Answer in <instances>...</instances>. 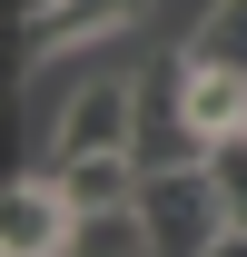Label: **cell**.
I'll return each mask as SVG.
<instances>
[{
    "label": "cell",
    "instance_id": "obj_1",
    "mask_svg": "<svg viewBox=\"0 0 247 257\" xmlns=\"http://www.w3.org/2000/svg\"><path fill=\"white\" fill-rule=\"evenodd\" d=\"M139 218H149V247L158 257H208L227 237V188L217 168H139Z\"/></svg>",
    "mask_w": 247,
    "mask_h": 257
},
{
    "label": "cell",
    "instance_id": "obj_2",
    "mask_svg": "<svg viewBox=\"0 0 247 257\" xmlns=\"http://www.w3.org/2000/svg\"><path fill=\"white\" fill-rule=\"evenodd\" d=\"M69 227H79V208L60 178H20L0 198V257H69Z\"/></svg>",
    "mask_w": 247,
    "mask_h": 257
},
{
    "label": "cell",
    "instance_id": "obj_3",
    "mask_svg": "<svg viewBox=\"0 0 247 257\" xmlns=\"http://www.w3.org/2000/svg\"><path fill=\"white\" fill-rule=\"evenodd\" d=\"M109 149H139V89L129 79H89L60 119V159H109Z\"/></svg>",
    "mask_w": 247,
    "mask_h": 257
},
{
    "label": "cell",
    "instance_id": "obj_4",
    "mask_svg": "<svg viewBox=\"0 0 247 257\" xmlns=\"http://www.w3.org/2000/svg\"><path fill=\"white\" fill-rule=\"evenodd\" d=\"M178 119L198 128L208 149H217V139H237V128H247V79H237V69H208V60H188V50H178Z\"/></svg>",
    "mask_w": 247,
    "mask_h": 257
},
{
    "label": "cell",
    "instance_id": "obj_5",
    "mask_svg": "<svg viewBox=\"0 0 247 257\" xmlns=\"http://www.w3.org/2000/svg\"><path fill=\"white\" fill-rule=\"evenodd\" d=\"M139 0H50V10H20V69L50 60L60 40H99L109 20H129Z\"/></svg>",
    "mask_w": 247,
    "mask_h": 257
},
{
    "label": "cell",
    "instance_id": "obj_6",
    "mask_svg": "<svg viewBox=\"0 0 247 257\" xmlns=\"http://www.w3.org/2000/svg\"><path fill=\"white\" fill-rule=\"evenodd\" d=\"M50 178L69 188V208H129V198H139V149H109V159H50Z\"/></svg>",
    "mask_w": 247,
    "mask_h": 257
},
{
    "label": "cell",
    "instance_id": "obj_7",
    "mask_svg": "<svg viewBox=\"0 0 247 257\" xmlns=\"http://www.w3.org/2000/svg\"><path fill=\"white\" fill-rule=\"evenodd\" d=\"M69 257H158V247H149V218H139V198H129V208H79Z\"/></svg>",
    "mask_w": 247,
    "mask_h": 257
},
{
    "label": "cell",
    "instance_id": "obj_8",
    "mask_svg": "<svg viewBox=\"0 0 247 257\" xmlns=\"http://www.w3.org/2000/svg\"><path fill=\"white\" fill-rule=\"evenodd\" d=\"M188 60H208V69H237V79H247V0H217L208 20H198V40H188Z\"/></svg>",
    "mask_w": 247,
    "mask_h": 257
},
{
    "label": "cell",
    "instance_id": "obj_9",
    "mask_svg": "<svg viewBox=\"0 0 247 257\" xmlns=\"http://www.w3.org/2000/svg\"><path fill=\"white\" fill-rule=\"evenodd\" d=\"M208 168H217V188H227V227H247V128H237V139H217Z\"/></svg>",
    "mask_w": 247,
    "mask_h": 257
},
{
    "label": "cell",
    "instance_id": "obj_10",
    "mask_svg": "<svg viewBox=\"0 0 247 257\" xmlns=\"http://www.w3.org/2000/svg\"><path fill=\"white\" fill-rule=\"evenodd\" d=\"M208 257H247V227H227V237H217V247Z\"/></svg>",
    "mask_w": 247,
    "mask_h": 257
},
{
    "label": "cell",
    "instance_id": "obj_11",
    "mask_svg": "<svg viewBox=\"0 0 247 257\" xmlns=\"http://www.w3.org/2000/svg\"><path fill=\"white\" fill-rule=\"evenodd\" d=\"M20 10H50V0H20Z\"/></svg>",
    "mask_w": 247,
    "mask_h": 257
}]
</instances>
